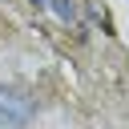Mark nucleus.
Wrapping results in <instances>:
<instances>
[{
    "instance_id": "1",
    "label": "nucleus",
    "mask_w": 129,
    "mask_h": 129,
    "mask_svg": "<svg viewBox=\"0 0 129 129\" xmlns=\"http://www.w3.org/2000/svg\"><path fill=\"white\" fill-rule=\"evenodd\" d=\"M32 121V97L24 89L0 85V129H24Z\"/></svg>"
},
{
    "instance_id": "2",
    "label": "nucleus",
    "mask_w": 129,
    "mask_h": 129,
    "mask_svg": "<svg viewBox=\"0 0 129 129\" xmlns=\"http://www.w3.org/2000/svg\"><path fill=\"white\" fill-rule=\"evenodd\" d=\"M44 4H52V12L60 20H73V0H44Z\"/></svg>"
},
{
    "instance_id": "3",
    "label": "nucleus",
    "mask_w": 129,
    "mask_h": 129,
    "mask_svg": "<svg viewBox=\"0 0 129 129\" xmlns=\"http://www.w3.org/2000/svg\"><path fill=\"white\" fill-rule=\"evenodd\" d=\"M32 4H36V8H40V4H44V0H32Z\"/></svg>"
}]
</instances>
